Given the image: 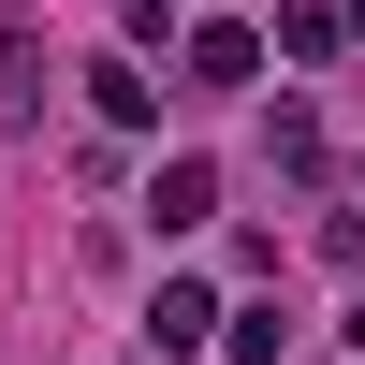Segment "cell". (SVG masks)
Returning <instances> with one entry per match:
<instances>
[{
	"instance_id": "obj_1",
	"label": "cell",
	"mask_w": 365,
	"mask_h": 365,
	"mask_svg": "<svg viewBox=\"0 0 365 365\" xmlns=\"http://www.w3.org/2000/svg\"><path fill=\"white\" fill-rule=\"evenodd\" d=\"M205 336H220V292H205V278H161V307H146V351H205Z\"/></svg>"
},
{
	"instance_id": "obj_4",
	"label": "cell",
	"mask_w": 365,
	"mask_h": 365,
	"mask_svg": "<svg viewBox=\"0 0 365 365\" xmlns=\"http://www.w3.org/2000/svg\"><path fill=\"white\" fill-rule=\"evenodd\" d=\"M0 117H44V58H29V29H0Z\"/></svg>"
},
{
	"instance_id": "obj_6",
	"label": "cell",
	"mask_w": 365,
	"mask_h": 365,
	"mask_svg": "<svg viewBox=\"0 0 365 365\" xmlns=\"http://www.w3.org/2000/svg\"><path fill=\"white\" fill-rule=\"evenodd\" d=\"M278 351H292V322H278V307H234V365H278Z\"/></svg>"
},
{
	"instance_id": "obj_8",
	"label": "cell",
	"mask_w": 365,
	"mask_h": 365,
	"mask_svg": "<svg viewBox=\"0 0 365 365\" xmlns=\"http://www.w3.org/2000/svg\"><path fill=\"white\" fill-rule=\"evenodd\" d=\"M146 15H161V0H146Z\"/></svg>"
},
{
	"instance_id": "obj_5",
	"label": "cell",
	"mask_w": 365,
	"mask_h": 365,
	"mask_svg": "<svg viewBox=\"0 0 365 365\" xmlns=\"http://www.w3.org/2000/svg\"><path fill=\"white\" fill-rule=\"evenodd\" d=\"M88 103H103V117H117V132H132V117H146V103H161V88H146V73H132V58H103V73H88Z\"/></svg>"
},
{
	"instance_id": "obj_7",
	"label": "cell",
	"mask_w": 365,
	"mask_h": 365,
	"mask_svg": "<svg viewBox=\"0 0 365 365\" xmlns=\"http://www.w3.org/2000/svg\"><path fill=\"white\" fill-rule=\"evenodd\" d=\"M351 351H365V307H351Z\"/></svg>"
},
{
	"instance_id": "obj_2",
	"label": "cell",
	"mask_w": 365,
	"mask_h": 365,
	"mask_svg": "<svg viewBox=\"0 0 365 365\" xmlns=\"http://www.w3.org/2000/svg\"><path fill=\"white\" fill-rule=\"evenodd\" d=\"M190 73H205V88H249V73H263V29L205 15V29H190Z\"/></svg>"
},
{
	"instance_id": "obj_3",
	"label": "cell",
	"mask_w": 365,
	"mask_h": 365,
	"mask_svg": "<svg viewBox=\"0 0 365 365\" xmlns=\"http://www.w3.org/2000/svg\"><path fill=\"white\" fill-rule=\"evenodd\" d=\"M205 205H220V175H205V161H161V190H146V220H161V234H190Z\"/></svg>"
}]
</instances>
